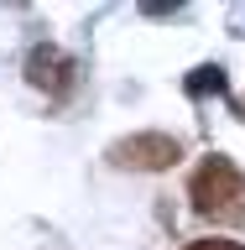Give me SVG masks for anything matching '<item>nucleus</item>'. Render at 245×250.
Instances as JSON below:
<instances>
[{
    "mask_svg": "<svg viewBox=\"0 0 245 250\" xmlns=\"http://www.w3.org/2000/svg\"><path fill=\"white\" fill-rule=\"evenodd\" d=\"M188 198H193V214L214 219V224H240L245 229V172L235 167L230 156H203L193 177H188Z\"/></svg>",
    "mask_w": 245,
    "mask_h": 250,
    "instance_id": "obj_1",
    "label": "nucleus"
},
{
    "mask_svg": "<svg viewBox=\"0 0 245 250\" xmlns=\"http://www.w3.org/2000/svg\"><path fill=\"white\" fill-rule=\"evenodd\" d=\"M110 167H131V172H167L183 162V141L167 130H136V136L110 141Z\"/></svg>",
    "mask_w": 245,
    "mask_h": 250,
    "instance_id": "obj_2",
    "label": "nucleus"
},
{
    "mask_svg": "<svg viewBox=\"0 0 245 250\" xmlns=\"http://www.w3.org/2000/svg\"><path fill=\"white\" fill-rule=\"evenodd\" d=\"M26 83L31 89H47L52 99H63V94H73V83H78V62L68 58L63 47L37 42L26 52Z\"/></svg>",
    "mask_w": 245,
    "mask_h": 250,
    "instance_id": "obj_3",
    "label": "nucleus"
},
{
    "mask_svg": "<svg viewBox=\"0 0 245 250\" xmlns=\"http://www.w3.org/2000/svg\"><path fill=\"white\" fill-rule=\"evenodd\" d=\"M183 89L193 94V99H209V94H224V89H230V73H224L219 62H203V68H193V73L183 78Z\"/></svg>",
    "mask_w": 245,
    "mask_h": 250,
    "instance_id": "obj_4",
    "label": "nucleus"
},
{
    "mask_svg": "<svg viewBox=\"0 0 245 250\" xmlns=\"http://www.w3.org/2000/svg\"><path fill=\"white\" fill-rule=\"evenodd\" d=\"M183 250H245V245H240V240H219V234H214V240H193V245H183Z\"/></svg>",
    "mask_w": 245,
    "mask_h": 250,
    "instance_id": "obj_5",
    "label": "nucleus"
},
{
    "mask_svg": "<svg viewBox=\"0 0 245 250\" xmlns=\"http://www.w3.org/2000/svg\"><path fill=\"white\" fill-rule=\"evenodd\" d=\"M235 115H240V120H245V94H240V99H235Z\"/></svg>",
    "mask_w": 245,
    "mask_h": 250,
    "instance_id": "obj_6",
    "label": "nucleus"
}]
</instances>
